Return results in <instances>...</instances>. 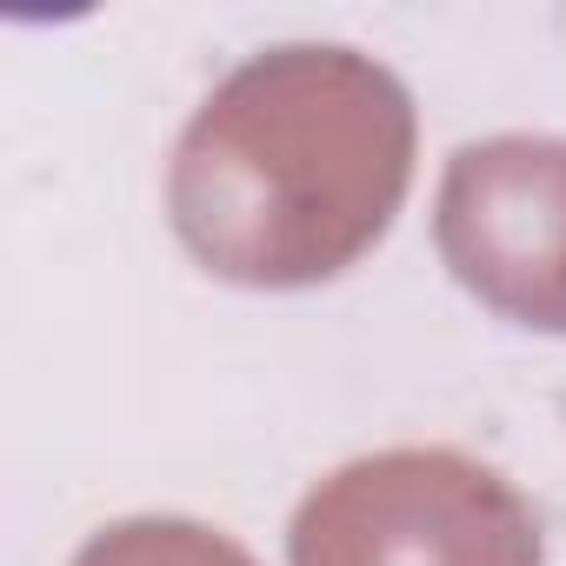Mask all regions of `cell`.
I'll use <instances>...</instances> for the list:
<instances>
[{"mask_svg":"<svg viewBox=\"0 0 566 566\" xmlns=\"http://www.w3.org/2000/svg\"><path fill=\"white\" fill-rule=\"evenodd\" d=\"M74 566H253V559L200 520H120L101 526L74 553Z\"/></svg>","mask_w":566,"mask_h":566,"instance_id":"4","label":"cell"},{"mask_svg":"<svg viewBox=\"0 0 566 566\" xmlns=\"http://www.w3.org/2000/svg\"><path fill=\"white\" fill-rule=\"evenodd\" d=\"M433 240L493 314L566 334V140L493 134L447 160Z\"/></svg>","mask_w":566,"mask_h":566,"instance_id":"3","label":"cell"},{"mask_svg":"<svg viewBox=\"0 0 566 566\" xmlns=\"http://www.w3.org/2000/svg\"><path fill=\"white\" fill-rule=\"evenodd\" d=\"M294 566H546L539 513L480 460L394 447L327 473L287 533Z\"/></svg>","mask_w":566,"mask_h":566,"instance_id":"2","label":"cell"},{"mask_svg":"<svg viewBox=\"0 0 566 566\" xmlns=\"http://www.w3.org/2000/svg\"><path fill=\"white\" fill-rule=\"evenodd\" d=\"M413 101L354 48H273L187 120L167 174L180 247L233 287H321L400 213Z\"/></svg>","mask_w":566,"mask_h":566,"instance_id":"1","label":"cell"}]
</instances>
